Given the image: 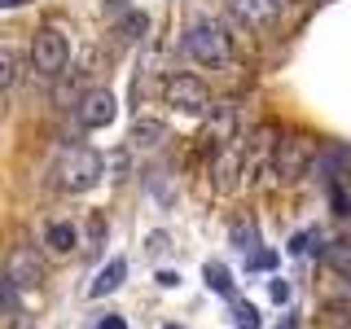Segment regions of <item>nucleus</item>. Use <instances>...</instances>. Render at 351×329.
<instances>
[{"mask_svg": "<svg viewBox=\"0 0 351 329\" xmlns=\"http://www.w3.org/2000/svg\"><path fill=\"white\" fill-rule=\"evenodd\" d=\"M325 197H329V215H334L338 224H351V167L329 175V180H325Z\"/></svg>", "mask_w": 351, "mask_h": 329, "instance_id": "nucleus-9", "label": "nucleus"}, {"mask_svg": "<svg viewBox=\"0 0 351 329\" xmlns=\"http://www.w3.org/2000/svg\"><path fill=\"white\" fill-rule=\"evenodd\" d=\"M176 281H180V277H176V272H171V268H162V272H158V285H162V290H171V285H176Z\"/></svg>", "mask_w": 351, "mask_h": 329, "instance_id": "nucleus-27", "label": "nucleus"}, {"mask_svg": "<svg viewBox=\"0 0 351 329\" xmlns=\"http://www.w3.org/2000/svg\"><path fill=\"white\" fill-rule=\"evenodd\" d=\"M14 80H18V53L9 44H0V93L14 88Z\"/></svg>", "mask_w": 351, "mask_h": 329, "instance_id": "nucleus-19", "label": "nucleus"}, {"mask_svg": "<svg viewBox=\"0 0 351 329\" xmlns=\"http://www.w3.org/2000/svg\"><path fill=\"white\" fill-rule=\"evenodd\" d=\"M312 162H316V136H307V132H285V136H277L272 171H277L281 184L303 180V175L312 171Z\"/></svg>", "mask_w": 351, "mask_h": 329, "instance_id": "nucleus-2", "label": "nucleus"}, {"mask_svg": "<svg viewBox=\"0 0 351 329\" xmlns=\"http://www.w3.org/2000/svg\"><path fill=\"white\" fill-rule=\"evenodd\" d=\"M18 312H22V303H18V281L9 277V272H0V321H14Z\"/></svg>", "mask_w": 351, "mask_h": 329, "instance_id": "nucleus-14", "label": "nucleus"}, {"mask_svg": "<svg viewBox=\"0 0 351 329\" xmlns=\"http://www.w3.org/2000/svg\"><path fill=\"white\" fill-rule=\"evenodd\" d=\"M228 237H233V246L237 250H255L259 246V228H255V219H233V228H228Z\"/></svg>", "mask_w": 351, "mask_h": 329, "instance_id": "nucleus-16", "label": "nucleus"}, {"mask_svg": "<svg viewBox=\"0 0 351 329\" xmlns=\"http://www.w3.org/2000/svg\"><path fill=\"white\" fill-rule=\"evenodd\" d=\"M44 241H49L53 255H71V250H75V228H71V224H49Z\"/></svg>", "mask_w": 351, "mask_h": 329, "instance_id": "nucleus-17", "label": "nucleus"}, {"mask_svg": "<svg viewBox=\"0 0 351 329\" xmlns=\"http://www.w3.org/2000/svg\"><path fill=\"white\" fill-rule=\"evenodd\" d=\"M228 9H233V18L241 27L259 31V27H272L281 14V0H228Z\"/></svg>", "mask_w": 351, "mask_h": 329, "instance_id": "nucleus-8", "label": "nucleus"}, {"mask_svg": "<svg viewBox=\"0 0 351 329\" xmlns=\"http://www.w3.org/2000/svg\"><path fill=\"white\" fill-rule=\"evenodd\" d=\"M268 299L272 303H290V285H285V281H272L268 285Z\"/></svg>", "mask_w": 351, "mask_h": 329, "instance_id": "nucleus-25", "label": "nucleus"}, {"mask_svg": "<svg viewBox=\"0 0 351 329\" xmlns=\"http://www.w3.org/2000/svg\"><path fill=\"white\" fill-rule=\"evenodd\" d=\"M281 329H294V316H285V321H281Z\"/></svg>", "mask_w": 351, "mask_h": 329, "instance_id": "nucleus-29", "label": "nucleus"}, {"mask_svg": "<svg viewBox=\"0 0 351 329\" xmlns=\"http://www.w3.org/2000/svg\"><path fill=\"white\" fill-rule=\"evenodd\" d=\"M114 114H119V101H114V93L110 88H93V93H84L80 97V123L84 127H110L114 123Z\"/></svg>", "mask_w": 351, "mask_h": 329, "instance_id": "nucleus-6", "label": "nucleus"}, {"mask_svg": "<svg viewBox=\"0 0 351 329\" xmlns=\"http://www.w3.org/2000/svg\"><path fill=\"white\" fill-rule=\"evenodd\" d=\"M228 307H233V325H237V329H263V316H259V307H255V303L233 299Z\"/></svg>", "mask_w": 351, "mask_h": 329, "instance_id": "nucleus-18", "label": "nucleus"}, {"mask_svg": "<svg viewBox=\"0 0 351 329\" xmlns=\"http://www.w3.org/2000/svg\"><path fill=\"white\" fill-rule=\"evenodd\" d=\"M277 268V250H268V246H255L246 255V272H272Z\"/></svg>", "mask_w": 351, "mask_h": 329, "instance_id": "nucleus-20", "label": "nucleus"}, {"mask_svg": "<svg viewBox=\"0 0 351 329\" xmlns=\"http://www.w3.org/2000/svg\"><path fill=\"white\" fill-rule=\"evenodd\" d=\"M162 101L171 110H184V114H206L211 110V88L189 71H171L162 80Z\"/></svg>", "mask_w": 351, "mask_h": 329, "instance_id": "nucleus-4", "label": "nucleus"}, {"mask_svg": "<svg viewBox=\"0 0 351 329\" xmlns=\"http://www.w3.org/2000/svg\"><path fill=\"white\" fill-rule=\"evenodd\" d=\"M237 175H241V145H237V136H233V141H224V145L215 149V162H211V184H215L219 193H233Z\"/></svg>", "mask_w": 351, "mask_h": 329, "instance_id": "nucleus-7", "label": "nucleus"}, {"mask_svg": "<svg viewBox=\"0 0 351 329\" xmlns=\"http://www.w3.org/2000/svg\"><path fill=\"white\" fill-rule=\"evenodd\" d=\"M22 5H31V0H0V9H22Z\"/></svg>", "mask_w": 351, "mask_h": 329, "instance_id": "nucleus-28", "label": "nucleus"}, {"mask_svg": "<svg viewBox=\"0 0 351 329\" xmlns=\"http://www.w3.org/2000/svg\"><path fill=\"white\" fill-rule=\"evenodd\" d=\"M9 277H14L18 285H36V281H40V263H36V255H31V250H18V255L9 259Z\"/></svg>", "mask_w": 351, "mask_h": 329, "instance_id": "nucleus-13", "label": "nucleus"}, {"mask_svg": "<svg viewBox=\"0 0 351 329\" xmlns=\"http://www.w3.org/2000/svg\"><path fill=\"white\" fill-rule=\"evenodd\" d=\"M272 149H277V127H272V123H259L255 141H250V162H255V167H259V162L268 158Z\"/></svg>", "mask_w": 351, "mask_h": 329, "instance_id": "nucleus-15", "label": "nucleus"}, {"mask_svg": "<svg viewBox=\"0 0 351 329\" xmlns=\"http://www.w3.org/2000/svg\"><path fill=\"white\" fill-rule=\"evenodd\" d=\"M53 175H58V184L66 193H84V189H93V184L106 175V162H101V154H97L93 145L71 141V145H62L58 162H53Z\"/></svg>", "mask_w": 351, "mask_h": 329, "instance_id": "nucleus-1", "label": "nucleus"}, {"mask_svg": "<svg viewBox=\"0 0 351 329\" xmlns=\"http://www.w3.org/2000/svg\"><path fill=\"white\" fill-rule=\"evenodd\" d=\"M123 277H128V259H110L101 272H97V281L88 285V294L93 299H106V294H114L119 285H123Z\"/></svg>", "mask_w": 351, "mask_h": 329, "instance_id": "nucleus-11", "label": "nucleus"}, {"mask_svg": "<svg viewBox=\"0 0 351 329\" xmlns=\"http://www.w3.org/2000/svg\"><path fill=\"white\" fill-rule=\"evenodd\" d=\"M31 66L40 71V80L66 75V66H71V40H66L58 27H40L36 40H31Z\"/></svg>", "mask_w": 351, "mask_h": 329, "instance_id": "nucleus-3", "label": "nucleus"}, {"mask_svg": "<svg viewBox=\"0 0 351 329\" xmlns=\"http://www.w3.org/2000/svg\"><path fill=\"white\" fill-rule=\"evenodd\" d=\"M325 303H343V307H351V277L334 272V285L325 290Z\"/></svg>", "mask_w": 351, "mask_h": 329, "instance_id": "nucleus-21", "label": "nucleus"}, {"mask_svg": "<svg viewBox=\"0 0 351 329\" xmlns=\"http://www.w3.org/2000/svg\"><path fill=\"white\" fill-rule=\"evenodd\" d=\"M180 44H184V53H189L193 62H202V66H219V62L233 58L224 27H215V22H193V27L180 36Z\"/></svg>", "mask_w": 351, "mask_h": 329, "instance_id": "nucleus-5", "label": "nucleus"}, {"mask_svg": "<svg viewBox=\"0 0 351 329\" xmlns=\"http://www.w3.org/2000/svg\"><path fill=\"white\" fill-rule=\"evenodd\" d=\"M97 329H128V321H123V316H101V325H97Z\"/></svg>", "mask_w": 351, "mask_h": 329, "instance_id": "nucleus-26", "label": "nucleus"}, {"mask_svg": "<svg viewBox=\"0 0 351 329\" xmlns=\"http://www.w3.org/2000/svg\"><path fill=\"white\" fill-rule=\"evenodd\" d=\"M312 241H316V228H307V233L290 237V255H307V250H312Z\"/></svg>", "mask_w": 351, "mask_h": 329, "instance_id": "nucleus-22", "label": "nucleus"}, {"mask_svg": "<svg viewBox=\"0 0 351 329\" xmlns=\"http://www.w3.org/2000/svg\"><path fill=\"white\" fill-rule=\"evenodd\" d=\"M167 329H180V325H167Z\"/></svg>", "mask_w": 351, "mask_h": 329, "instance_id": "nucleus-30", "label": "nucleus"}, {"mask_svg": "<svg viewBox=\"0 0 351 329\" xmlns=\"http://www.w3.org/2000/svg\"><path fill=\"white\" fill-rule=\"evenodd\" d=\"M321 259H325L329 272H343V277H351V233L329 237L325 246H321Z\"/></svg>", "mask_w": 351, "mask_h": 329, "instance_id": "nucleus-10", "label": "nucleus"}, {"mask_svg": "<svg viewBox=\"0 0 351 329\" xmlns=\"http://www.w3.org/2000/svg\"><path fill=\"white\" fill-rule=\"evenodd\" d=\"M202 277H206V290H215L219 299H228V303L237 299V285H233V272H228L224 263H206V268H202Z\"/></svg>", "mask_w": 351, "mask_h": 329, "instance_id": "nucleus-12", "label": "nucleus"}, {"mask_svg": "<svg viewBox=\"0 0 351 329\" xmlns=\"http://www.w3.org/2000/svg\"><path fill=\"white\" fill-rule=\"evenodd\" d=\"M145 136H154V145H158V136H162V123H136V141L145 145Z\"/></svg>", "mask_w": 351, "mask_h": 329, "instance_id": "nucleus-24", "label": "nucleus"}, {"mask_svg": "<svg viewBox=\"0 0 351 329\" xmlns=\"http://www.w3.org/2000/svg\"><path fill=\"white\" fill-rule=\"evenodd\" d=\"M145 31V14H123V36H141Z\"/></svg>", "mask_w": 351, "mask_h": 329, "instance_id": "nucleus-23", "label": "nucleus"}]
</instances>
